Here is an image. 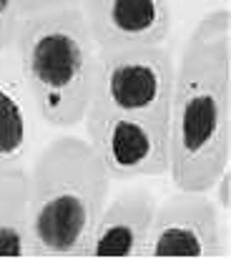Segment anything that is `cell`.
Listing matches in <instances>:
<instances>
[{
    "instance_id": "cell-10",
    "label": "cell",
    "mask_w": 231,
    "mask_h": 259,
    "mask_svg": "<svg viewBox=\"0 0 231 259\" xmlns=\"http://www.w3.org/2000/svg\"><path fill=\"white\" fill-rule=\"evenodd\" d=\"M0 259H35L28 166L0 169Z\"/></svg>"
},
{
    "instance_id": "cell-7",
    "label": "cell",
    "mask_w": 231,
    "mask_h": 259,
    "mask_svg": "<svg viewBox=\"0 0 231 259\" xmlns=\"http://www.w3.org/2000/svg\"><path fill=\"white\" fill-rule=\"evenodd\" d=\"M98 51L166 46L171 35V0H80Z\"/></svg>"
},
{
    "instance_id": "cell-4",
    "label": "cell",
    "mask_w": 231,
    "mask_h": 259,
    "mask_svg": "<svg viewBox=\"0 0 231 259\" xmlns=\"http://www.w3.org/2000/svg\"><path fill=\"white\" fill-rule=\"evenodd\" d=\"M80 126L111 181L168 176L171 121L121 113L90 98Z\"/></svg>"
},
{
    "instance_id": "cell-9",
    "label": "cell",
    "mask_w": 231,
    "mask_h": 259,
    "mask_svg": "<svg viewBox=\"0 0 231 259\" xmlns=\"http://www.w3.org/2000/svg\"><path fill=\"white\" fill-rule=\"evenodd\" d=\"M40 121L35 103L28 93L15 53H0V169L28 166L43 146Z\"/></svg>"
},
{
    "instance_id": "cell-12",
    "label": "cell",
    "mask_w": 231,
    "mask_h": 259,
    "mask_svg": "<svg viewBox=\"0 0 231 259\" xmlns=\"http://www.w3.org/2000/svg\"><path fill=\"white\" fill-rule=\"evenodd\" d=\"M209 196L214 199V204L219 206L221 214H226L231 209V171H229V166L216 176V181H214L211 189H209Z\"/></svg>"
},
{
    "instance_id": "cell-13",
    "label": "cell",
    "mask_w": 231,
    "mask_h": 259,
    "mask_svg": "<svg viewBox=\"0 0 231 259\" xmlns=\"http://www.w3.org/2000/svg\"><path fill=\"white\" fill-rule=\"evenodd\" d=\"M71 5H80V0H20V10L23 18L40 13V10H53V8H71Z\"/></svg>"
},
{
    "instance_id": "cell-2",
    "label": "cell",
    "mask_w": 231,
    "mask_h": 259,
    "mask_svg": "<svg viewBox=\"0 0 231 259\" xmlns=\"http://www.w3.org/2000/svg\"><path fill=\"white\" fill-rule=\"evenodd\" d=\"M35 259H83L113 181L83 136L45 141L28 164Z\"/></svg>"
},
{
    "instance_id": "cell-8",
    "label": "cell",
    "mask_w": 231,
    "mask_h": 259,
    "mask_svg": "<svg viewBox=\"0 0 231 259\" xmlns=\"http://www.w3.org/2000/svg\"><path fill=\"white\" fill-rule=\"evenodd\" d=\"M158 196L149 186H123L111 191L90 237L83 259H141L154 222Z\"/></svg>"
},
{
    "instance_id": "cell-1",
    "label": "cell",
    "mask_w": 231,
    "mask_h": 259,
    "mask_svg": "<svg viewBox=\"0 0 231 259\" xmlns=\"http://www.w3.org/2000/svg\"><path fill=\"white\" fill-rule=\"evenodd\" d=\"M231 156V15L206 13L191 30L171 96L168 181L181 191H209Z\"/></svg>"
},
{
    "instance_id": "cell-5",
    "label": "cell",
    "mask_w": 231,
    "mask_h": 259,
    "mask_svg": "<svg viewBox=\"0 0 231 259\" xmlns=\"http://www.w3.org/2000/svg\"><path fill=\"white\" fill-rule=\"evenodd\" d=\"M176 58L166 46L98 51L93 101L131 116L171 121Z\"/></svg>"
},
{
    "instance_id": "cell-11",
    "label": "cell",
    "mask_w": 231,
    "mask_h": 259,
    "mask_svg": "<svg viewBox=\"0 0 231 259\" xmlns=\"http://www.w3.org/2000/svg\"><path fill=\"white\" fill-rule=\"evenodd\" d=\"M20 20H23L20 0H0V53L13 48Z\"/></svg>"
},
{
    "instance_id": "cell-6",
    "label": "cell",
    "mask_w": 231,
    "mask_h": 259,
    "mask_svg": "<svg viewBox=\"0 0 231 259\" xmlns=\"http://www.w3.org/2000/svg\"><path fill=\"white\" fill-rule=\"evenodd\" d=\"M229 227L209 191H181L158 199L141 259H226Z\"/></svg>"
},
{
    "instance_id": "cell-3",
    "label": "cell",
    "mask_w": 231,
    "mask_h": 259,
    "mask_svg": "<svg viewBox=\"0 0 231 259\" xmlns=\"http://www.w3.org/2000/svg\"><path fill=\"white\" fill-rule=\"evenodd\" d=\"M13 53L40 121L56 131L80 126L98 63V48L80 5L25 15Z\"/></svg>"
}]
</instances>
